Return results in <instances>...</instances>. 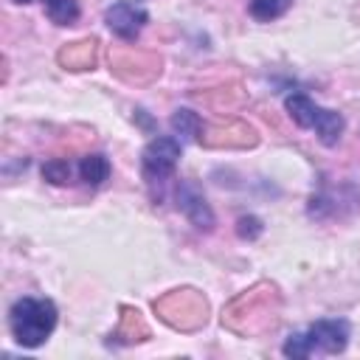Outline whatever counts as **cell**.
Returning a JSON list of instances; mask_svg holds the SVG:
<instances>
[{
	"label": "cell",
	"instance_id": "5b68a950",
	"mask_svg": "<svg viewBox=\"0 0 360 360\" xmlns=\"http://www.w3.org/2000/svg\"><path fill=\"white\" fill-rule=\"evenodd\" d=\"M312 349H321L323 354H340L349 346V323L343 318H321L309 329Z\"/></svg>",
	"mask_w": 360,
	"mask_h": 360
},
{
	"label": "cell",
	"instance_id": "4fadbf2b",
	"mask_svg": "<svg viewBox=\"0 0 360 360\" xmlns=\"http://www.w3.org/2000/svg\"><path fill=\"white\" fill-rule=\"evenodd\" d=\"M42 177H45L48 183H53V186H65V183H70V163L53 158V160H48V163L42 166Z\"/></svg>",
	"mask_w": 360,
	"mask_h": 360
},
{
	"label": "cell",
	"instance_id": "6da1fadb",
	"mask_svg": "<svg viewBox=\"0 0 360 360\" xmlns=\"http://www.w3.org/2000/svg\"><path fill=\"white\" fill-rule=\"evenodd\" d=\"M56 315L59 312L51 298L25 295V298L14 301V307L8 309V329L20 346L37 349L51 338V332L56 326Z\"/></svg>",
	"mask_w": 360,
	"mask_h": 360
},
{
	"label": "cell",
	"instance_id": "ba28073f",
	"mask_svg": "<svg viewBox=\"0 0 360 360\" xmlns=\"http://www.w3.org/2000/svg\"><path fill=\"white\" fill-rule=\"evenodd\" d=\"M172 129H174V135H180V141H200L202 121H200V115H197L194 110L180 107V110H174V115H172Z\"/></svg>",
	"mask_w": 360,
	"mask_h": 360
},
{
	"label": "cell",
	"instance_id": "5bb4252c",
	"mask_svg": "<svg viewBox=\"0 0 360 360\" xmlns=\"http://www.w3.org/2000/svg\"><path fill=\"white\" fill-rule=\"evenodd\" d=\"M262 231H264V225H262V219H259V217H253V214H248V217H239V219H236V233H239V239L253 242L256 236H262Z\"/></svg>",
	"mask_w": 360,
	"mask_h": 360
},
{
	"label": "cell",
	"instance_id": "52a82bcc",
	"mask_svg": "<svg viewBox=\"0 0 360 360\" xmlns=\"http://www.w3.org/2000/svg\"><path fill=\"white\" fill-rule=\"evenodd\" d=\"M284 107H287L290 118H292L301 129H312V127H315V118H318V110H321V107H318L309 96H304V93H292V96L284 98Z\"/></svg>",
	"mask_w": 360,
	"mask_h": 360
},
{
	"label": "cell",
	"instance_id": "9c48e42d",
	"mask_svg": "<svg viewBox=\"0 0 360 360\" xmlns=\"http://www.w3.org/2000/svg\"><path fill=\"white\" fill-rule=\"evenodd\" d=\"M79 174H82V180H84L87 186H101V183L110 177V160H107V155L93 152V155L82 158Z\"/></svg>",
	"mask_w": 360,
	"mask_h": 360
},
{
	"label": "cell",
	"instance_id": "7c38bea8",
	"mask_svg": "<svg viewBox=\"0 0 360 360\" xmlns=\"http://www.w3.org/2000/svg\"><path fill=\"white\" fill-rule=\"evenodd\" d=\"M281 354H284V357H292V360L309 357V354H312V338H309V332H292V335L284 340Z\"/></svg>",
	"mask_w": 360,
	"mask_h": 360
},
{
	"label": "cell",
	"instance_id": "7a4b0ae2",
	"mask_svg": "<svg viewBox=\"0 0 360 360\" xmlns=\"http://www.w3.org/2000/svg\"><path fill=\"white\" fill-rule=\"evenodd\" d=\"M183 143L172 135H158L152 138L143 152H141V166H143V177L146 180H166L174 174L177 160H180Z\"/></svg>",
	"mask_w": 360,
	"mask_h": 360
},
{
	"label": "cell",
	"instance_id": "8992f818",
	"mask_svg": "<svg viewBox=\"0 0 360 360\" xmlns=\"http://www.w3.org/2000/svg\"><path fill=\"white\" fill-rule=\"evenodd\" d=\"M312 129L318 132V141H321L323 146H338V141H340L343 132H346V118H343L338 110H326V107H321Z\"/></svg>",
	"mask_w": 360,
	"mask_h": 360
},
{
	"label": "cell",
	"instance_id": "277c9868",
	"mask_svg": "<svg viewBox=\"0 0 360 360\" xmlns=\"http://www.w3.org/2000/svg\"><path fill=\"white\" fill-rule=\"evenodd\" d=\"M177 208L186 214V219L197 231H211L214 228V211H211L208 200L202 197V191L191 180H183L177 186Z\"/></svg>",
	"mask_w": 360,
	"mask_h": 360
},
{
	"label": "cell",
	"instance_id": "8fae6325",
	"mask_svg": "<svg viewBox=\"0 0 360 360\" xmlns=\"http://www.w3.org/2000/svg\"><path fill=\"white\" fill-rule=\"evenodd\" d=\"M290 6H292V0H250V14L259 22H270V20H278L281 14H287Z\"/></svg>",
	"mask_w": 360,
	"mask_h": 360
},
{
	"label": "cell",
	"instance_id": "30bf717a",
	"mask_svg": "<svg viewBox=\"0 0 360 360\" xmlns=\"http://www.w3.org/2000/svg\"><path fill=\"white\" fill-rule=\"evenodd\" d=\"M45 14L56 25H73L79 20V3L76 0H45Z\"/></svg>",
	"mask_w": 360,
	"mask_h": 360
},
{
	"label": "cell",
	"instance_id": "9a60e30c",
	"mask_svg": "<svg viewBox=\"0 0 360 360\" xmlns=\"http://www.w3.org/2000/svg\"><path fill=\"white\" fill-rule=\"evenodd\" d=\"M14 3H31V0H14Z\"/></svg>",
	"mask_w": 360,
	"mask_h": 360
},
{
	"label": "cell",
	"instance_id": "3957f363",
	"mask_svg": "<svg viewBox=\"0 0 360 360\" xmlns=\"http://www.w3.org/2000/svg\"><path fill=\"white\" fill-rule=\"evenodd\" d=\"M146 20H149V14L138 3H129V0H118L104 11L107 28L121 39H135L141 34V28L146 25Z\"/></svg>",
	"mask_w": 360,
	"mask_h": 360
}]
</instances>
